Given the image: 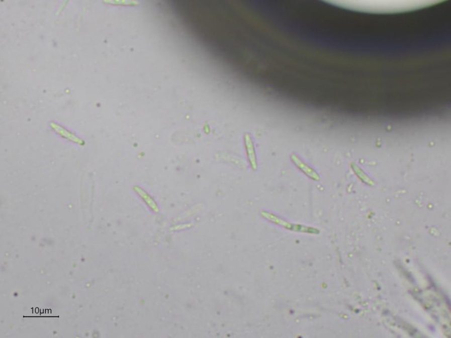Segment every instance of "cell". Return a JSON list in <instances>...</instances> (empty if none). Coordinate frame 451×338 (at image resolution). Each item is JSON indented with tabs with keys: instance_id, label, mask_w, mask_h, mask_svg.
Returning <instances> with one entry per match:
<instances>
[{
	"instance_id": "6da1fadb",
	"label": "cell",
	"mask_w": 451,
	"mask_h": 338,
	"mask_svg": "<svg viewBox=\"0 0 451 338\" xmlns=\"http://www.w3.org/2000/svg\"><path fill=\"white\" fill-rule=\"evenodd\" d=\"M291 160L296 167L303 173L306 177L310 179L318 181L320 179L319 174L309 165L305 163L300 157L295 154H291Z\"/></svg>"
},
{
	"instance_id": "7a4b0ae2",
	"label": "cell",
	"mask_w": 451,
	"mask_h": 338,
	"mask_svg": "<svg viewBox=\"0 0 451 338\" xmlns=\"http://www.w3.org/2000/svg\"><path fill=\"white\" fill-rule=\"evenodd\" d=\"M246 156L251 168L254 171L258 169V163L255 149L252 137L249 134H245L244 138Z\"/></svg>"
}]
</instances>
